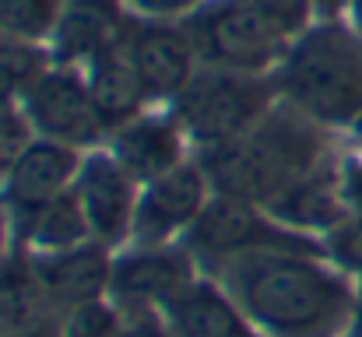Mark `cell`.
Returning a JSON list of instances; mask_svg holds the SVG:
<instances>
[{"label":"cell","mask_w":362,"mask_h":337,"mask_svg":"<svg viewBox=\"0 0 362 337\" xmlns=\"http://www.w3.org/2000/svg\"><path fill=\"white\" fill-rule=\"evenodd\" d=\"M201 0H127V7L148 21H173V18H187Z\"/></svg>","instance_id":"obj_27"},{"label":"cell","mask_w":362,"mask_h":337,"mask_svg":"<svg viewBox=\"0 0 362 337\" xmlns=\"http://www.w3.org/2000/svg\"><path fill=\"white\" fill-rule=\"evenodd\" d=\"M4 176H7V162L0 158V179H4Z\"/></svg>","instance_id":"obj_33"},{"label":"cell","mask_w":362,"mask_h":337,"mask_svg":"<svg viewBox=\"0 0 362 337\" xmlns=\"http://www.w3.org/2000/svg\"><path fill=\"white\" fill-rule=\"evenodd\" d=\"M141 183L123 169L110 151H92L81 158L78 179H74V197L85 211V222L95 242L103 246H120L130 239L134 228V208H137V190Z\"/></svg>","instance_id":"obj_11"},{"label":"cell","mask_w":362,"mask_h":337,"mask_svg":"<svg viewBox=\"0 0 362 337\" xmlns=\"http://www.w3.org/2000/svg\"><path fill=\"white\" fill-rule=\"evenodd\" d=\"M11 239V215H7V208H4V201H0V253H4V242Z\"/></svg>","instance_id":"obj_29"},{"label":"cell","mask_w":362,"mask_h":337,"mask_svg":"<svg viewBox=\"0 0 362 337\" xmlns=\"http://www.w3.org/2000/svg\"><path fill=\"white\" fill-rule=\"evenodd\" d=\"M28 271H32L35 285L42 288L49 309L60 320L74 306L106 299L110 274H113V256H110V246L88 239V242L71 246V249L28 256Z\"/></svg>","instance_id":"obj_12"},{"label":"cell","mask_w":362,"mask_h":337,"mask_svg":"<svg viewBox=\"0 0 362 337\" xmlns=\"http://www.w3.org/2000/svg\"><path fill=\"white\" fill-rule=\"evenodd\" d=\"M349 25L362 35V0H352V4H349Z\"/></svg>","instance_id":"obj_30"},{"label":"cell","mask_w":362,"mask_h":337,"mask_svg":"<svg viewBox=\"0 0 362 337\" xmlns=\"http://www.w3.org/2000/svg\"><path fill=\"white\" fill-rule=\"evenodd\" d=\"M123 14L117 0H67L53 32V60L60 67H88L123 46Z\"/></svg>","instance_id":"obj_14"},{"label":"cell","mask_w":362,"mask_h":337,"mask_svg":"<svg viewBox=\"0 0 362 337\" xmlns=\"http://www.w3.org/2000/svg\"><path fill=\"white\" fill-rule=\"evenodd\" d=\"M25 337H64V334H60L57 324H46V327H39V331H32V334H25Z\"/></svg>","instance_id":"obj_32"},{"label":"cell","mask_w":362,"mask_h":337,"mask_svg":"<svg viewBox=\"0 0 362 337\" xmlns=\"http://www.w3.org/2000/svg\"><path fill=\"white\" fill-rule=\"evenodd\" d=\"M67 0H0V35L18 42L53 39Z\"/></svg>","instance_id":"obj_20"},{"label":"cell","mask_w":362,"mask_h":337,"mask_svg":"<svg viewBox=\"0 0 362 337\" xmlns=\"http://www.w3.org/2000/svg\"><path fill=\"white\" fill-rule=\"evenodd\" d=\"M81 169V151L71 144H57L46 137H32L21 155L11 162L4 176V208L7 215L32 211L60 194H67L78 179Z\"/></svg>","instance_id":"obj_13"},{"label":"cell","mask_w":362,"mask_h":337,"mask_svg":"<svg viewBox=\"0 0 362 337\" xmlns=\"http://www.w3.org/2000/svg\"><path fill=\"white\" fill-rule=\"evenodd\" d=\"M338 179H341V201H345L349 218L362 222V158L338 162Z\"/></svg>","instance_id":"obj_26"},{"label":"cell","mask_w":362,"mask_h":337,"mask_svg":"<svg viewBox=\"0 0 362 337\" xmlns=\"http://www.w3.org/2000/svg\"><path fill=\"white\" fill-rule=\"evenodd\" d=\"M183 28L201 67L236 74H274L292 42L246 0H201Z\"/></svg>","instance_id":"obj_5"},{"label":"cell","mask_w":362,"mask_h":337,"mask_svg":"<svg viewBox=\"0 0 362 337\" xmlns=\"http://www.w3.org/2000/svg\"><path fill=\"white\" fill-rule=\"evenodd\" d=\"M113 337H176L169 331L162 309H144V313H123L120 331Z\"/></svg>","instance_id":"obj_25"},{"label":"cell","mask_w":362,"mask_h":337,"mask_svg":"<svg viewBox=\"0 0 362 337\" xmlns=\"http://www.w3.org/2000/svg\"><path fill=\"white\" fill-rule=\"evenodd\" d=\"M208 201H211V183L197 162H183L165 176L144 183L137 194L134 228H130L134 246H165L176 235L183 239Z\"/></svg>","instance_id":"obj_9"},{"label":"cell","mask_w":362,"mask_h":337,"mask_svg":"<svg viewBox=\"0 0 362 337\" xmlns=\"http://www.w3.org/2000/svg\"><path fill=\"white\" fill-rule=\"evenodd\" d=\"M352 130H356V134H359V137H362V119H359V123H356V126H352Z\"/></svg>","instance_id":"obj_34"},{"label":"cell","mask_w":362,"mask_h":337,"mask_svg":"<svg viewBox=\"0 0 362 337\" xmlns=\"http://www.w3.org/2000/svg\"><path fill=\"white\" fill-rule=\"evenodd\" d=\"M11 239L28 253H57V249H71L92 239L85 211L74 197V187L32 211H18L11 215Z\"/></svg>","instance_id":"obj_17"},{"label":"cell","mask_w":362,"mask_h":337,"mask_svg":"<svg viewBox=\"0 0 362 337\" xmlns=\"http://www.w3.org/2000/svg\"><path fill=\"white\" fill-rule=\"evenodd\" d=\"M278 106V88L271 74H236L201 67L190 85L173 99V116L180 119L187 141L201 148L226 144L253 130Z\"/></svg>","instance_id":"obj_4"},{"label":"cell","mask_w":362,"mask_h":337,"mask_svg":"<svg viewBox=\"0 0 362 337\" xmlns=\"http://www.w3.org/2000/svg\"><path fill=\"white\" fill-rule=\"evenodd\" d=\"M208 278L264 337H345L359 309L352 278L320 253H250Z\"/></svg>","instance_id":"obj_1"},{"label":"cell","mask_w":362,"mask_h":337,"mask_svg":"<svg viewBox=\"0 0 362 337\" xmlns=\"http://www.w3.org/2000/svg\"><path fill=\"white\" fill-rule=\"evenodd\" d=\"M46 324H60L42 288L35 285L28 260L0 271V337H25Z\"/></svg>","instance_id":"obj_19"},{"label":"cell","mask_w":362,"mask_h":337,"mask_svg":"<svg viewBox=\"0 0 362 337\" xmlns=\"http://www.w3.org/2000/svg\"><path fill=\"white\" fill-rule=\"evenodd\" d=\"M345 337H362V292H359V309H356V317H352L349 334H345Z\"/></svg>","instance_id":"obj_31"},{"label":"cell","mask_w":362,"mask_h":337,"mask_svg":"<svg viewBox=\"0 0 362 337\" xmlns=\"http://www.w3.org/2000/svg\"><path fill=\"white\" fill-rule=\"evenodd\" d=\"M123 57L130 60V67L137 71L148 99H176L190 78L201 71V60L194 53V42L180 25L173 21H141L130 25L123 35Z\"/></svg>","instance_id":"obj_10"},{"label":"cell","mask_w":362,"mask_h":337,"mask_svg":"<svg viewBox=\"0 0 362 337\" xmlns=\"http://www.w3.org/2000/svg\"><path fill=\"white\" fill-rule=\"evenodd\" d=\"M197 278V260L187 253V246H134L120 256H113L110 274V299L120 313H144L162 309L176 292H183Z\"/></svg>","instance_id":"obj_8"},{"label":"cell","mask_w":362,"mask_h":337,"mask_svg":"<svg viewBox=\"0 0 362 337\" xmlns=\"http://www.w3.org/2000/svg\"><path fill=\"white\" fill-rule=\"evenodd\" d=\"M278 99L317 126H356L362 119V35L345 21L299 32L274 67Z\"/></svg>","instance_id":"obj_3"},{"label":"cell","mask_w":362,"mask_h":337,"mask_svg":"<svg viewBox=\"0 0 362 337\" xmlns=\"http://www.w3.org/2000/svg\"><path fill=\"white\" fill-rule=\"evenodd\" d=\"M85 85H88L95 116H99L106 134H113V130L127 126L130 119H137L144 112V102H151L137 71L123 57V49H113V53L92 60L85 67Z\"/></svg>","instance_id":"obj_18"},{"label":"cell","mask_w":362,"mask_h":337,"mask_svg":"<svg viewBox=\"0 0 362 337\" xmlns=\"http://www.w3.org/2000/svg\"><path fill=\"white\" fill-rule=\"evenodd\" d=\"M250 7H257L281 35H288V39H296L299 32H306L310 28V21H313V0H246Z\"/></svg>","instance_id":"obj_24"},{"label":"cell","mask_w":362,"mask_h":337,"mask_svg":"<svg viewBox=\"0 0 362 337\" xmlns=\"http://www.w3.org/2000/svg\"><path fill=\"white\" fill-rule=\"evenodd\" d=\"M324 256L341 267L349 278H362V222L359 218H345L341 225H334L324 239Z\"/></svg>","instance_id":"obj_23"},{"label":"cell","mask_w":362,"mask_h":337,"mask_svg":"<svg viewBox=\"0 0 362 337\" xmlns=\"http://www.w3.org/2000/svg\"><path fill=\"white\" fill-rule=\"evenodd\" d=\"M21 112L32 126L35 137L57 141V144H71V148H95L99 137L106 134L85 74L74 67H49L21 99Z\"/></svg>","instance_id":"obj_7"},{"label":"cell","mask_w":362,"mask_h":337,"mask_svg":"<svg viewBox=\"0 0 362 337\" xmlns=\"http://www.w3.org/2000/svg\"><path fill=\"white\" fill-rule=\"evenodd\" d=\"M271 218L299 235L320 232V239L349 218L345 201H341V179H338V162H324L303 179H296L281 197H274L264 208Z\"/></svg>","instance_id":"obj_16"},{"label":"cell","mask_w":362,"mask_h":337,"mask_svg":"<svg viewBox=\"0 0 362 337\" xmlns=\"http://www.w3.org/2000/svg\"><path fill=\"white\" fill-rule=\"evenodd\" d=\"M123 313L113 306V299H95L85 306H74L60 317V334L64 337H113L120 331Z\"/></svg>","instance_id":"obj_22"},{"label":"cell","mask_w":362,"mask_h":337,"mask_svg":"<svg viewBox=\"0 0 362 337\" xmlns=\"http://www.w3.org/2000/svg\"><path fill=\"white\" fill-rule=\"evenodd\" d=\"M46 57L32 42L4 39L0 35V110L18 106L25 92L46 74Z\"/></svg>","instance_id":"obj_21"},{"label":"cell","mask_w":362,"mask_h":337,"mask_svg":"<svg viewBox=\"0 0 362 337\" xmlns=\"http://www.w3.org/2000/svg\"><path fill=\"white\" fill-rule=\"evenodd\" d=\"M349 4H352V0H313V11H317L320 21H334L338 14L349 11Z\"/></svg>","instance_id":"obj_28"},{"label":"cell","mask_w":362,"mask_h":337,"mask_svg":"<svg viewBox=\"0 0 362 337\" xmlns=\"http://www.w3.org/2000/svg\"><path fill=\"white\" fill-rule=\"evenodd\" d=\"M183 144L187 134L173 112H141L127 126L113 130L110 155L144 187L165 176L169 169L183 165Z\"/></svg>","instance_id":"obj_15"},{"label":"cell","mask_w":362,"mask_h":337,"mask_svg":"<svg viewBox=\"0 0 362 337\" xmlns=\"http://www.w3.org/2000/svg\"><path fill=\"white\" fill-rule=\"evenodd\" d=\"M180 242L197 260V267H204L208 274L222 271L226 264H233L240 256L267 253V249L324 253V246L317 239L278 225L264 208L233 201V197H218V194H211V201L204 204V211L197 215V222L187 228V235Z\"/></svg>","instance_id":"obj_6"},{"label":"cell","mask_w":362,"mask_h":337,"mask_svg":"<svg viewBox=\"0 0 362 337\" xmlns=\"http://www.w3.org/2000/svg\"><path fill=\"white\" fill-rule=\"evenodd\" d=\"M327 158L324 126L278 99V106L243 137L201 148L197 165L204 169L211 194L267 208Z\"/></svg>","instance_id":"obj_2"}]
</instances>
